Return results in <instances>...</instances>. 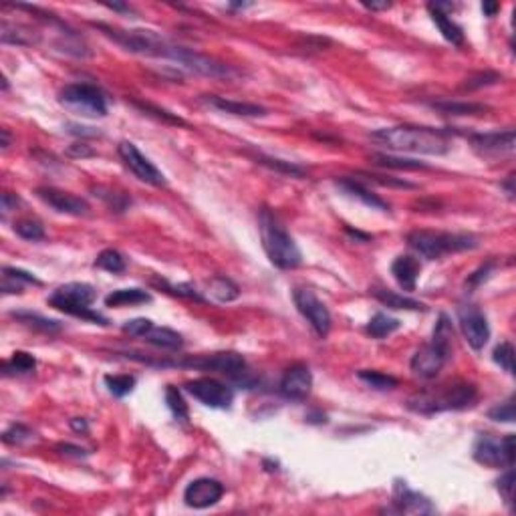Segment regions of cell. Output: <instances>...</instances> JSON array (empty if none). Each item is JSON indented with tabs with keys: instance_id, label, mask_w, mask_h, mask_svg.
<instances>
[{
	"instance_id": "9a60e30c",
	"label": "cell",
	"mask_w": 516,
	"mask_h": 516,
	"mask_svg": "<svg viewBox=\"0 0 516 516\" xmlns=\"http://www.w3.org/2000/svg\"><path fill=\"white\" fill-rule=\"evenodd\" d=\"M470 145L480 158H486V160L505 158L515 152V129L474 133V135H470Z\"/></svg>"
},
{
	"instance_id": "db71d44e",
	"label": "cell",
	"mask_w": 516,
	"mask_h": 516,
	"mask_svg": "<svg viewBox=\"0 0 516 516\" xmlns=\"http://www.w3.org/2000/svg\"><path fill=\"white\" fill-rule=\"evenodd\" d=\"M69 425L71 430L77 432V434H87V432H89V423H87V420H83V418H73Z\"/></svg>"
},
{
	"instance_id": "44dd1931",
	"label": "cell",
	"mask_w": 516,
	"mask_h": 516,
	"mask_svg": "<svg viewBox=\"0 0 516 516\" xmlns=\"http://www.w3.org/2000/svg\"><path fill=\"white\" fill-rule=\"evenodd\" d=\"M420 272H422V264L420 260L411 254H399L393 262H391V274L393 279L398 281V284L403 291H416V284L420 279Z\"/></svg>"
},
{
	"instance_id": "7dc6e473",
	"label": "cell",
	"mask_w": 516,
	"mask_h": 516,
	"mask_svg": "<svg viewBox=\"0 0 516 516\" xmlns=\"http://www.w3.org/2000/svg\"><path fill=\"white\" fill-rule=\"evenodd\" d=\"M95 196L105 200L107 204H109V208L115 212H123L129 204V200L125 198L123 194H118V192H105L103 188H95Z\"/></svg>"
},
{
	"instance_id": "5b68a950",
	"label": "cell",
	"mask_w": 516,
	"mask_h": 516,
	"mask_svg": "<svg viewBox=\"0 0 516 516\" xmlns=\"http://www.w3.org/2000/svg\"><path fill=\"white\" fill-rule=\"evenodd\" d=\"M454 345V327L448 315H440V321L434 329V337L428 345L420 347L411 357L410 367L413 376L422 379H434L442 367L448 363Z\"/></svg>"
},
{
	"instance_id": "6f0895ef",
	"label": "cell",
	"mask_w": 516,
	"mask_h": 516,
	"mask_svg": "<svg viewBox=\"0 0 516 516\" xmlns=\"http://www.w3.org/2000/svg\"><path fill=\"white\" fill-rule=\"evenodd\" d=\"M363 6L367 11H387L391 4L387 0H383V2H363Z\"/></svg>"
},
{
	"instance_id": "7c38bea8",
	"label": "cell",
	"mask_w": 516,
	"mask_h": 516,
	"mask_svg": "<svg viewBox=\"0 0 516 516\" xmlns=\"http://www.w3.org/2000/svg\"><path fill=\"white\" fill-rule=\"evenodd\" d=\"M184 389L190 396L202 401L204 406L214 408V410H228L234 401V391L232 387L226 386L222 381L214 379V377H198L188 381Z\"/></svg>"
},
{
	"instance_id": "f546056e",
	"label": "cell",
	"mask_w": 516,
	"mask_h": 516,
	"mask_svg": "<svg viewBox=\"0 0 516 516\" xmlns=\"http://www.w3.org/2000/svg\"><path fill=\"white\" fill-rule=\"evenodd\" d=\"M36 359L26 351L12 353L11 359H6L2 363V373L4 376H23V373H31L35 371Z\"/></svg>"
},
{
	"instance_id": "277c9868",
	"label": "cell",
	"mask_w": 516,
	"mask_h": 516,
	"mask_svg": "<svg viewBox=\"0 0 516 516\" xmlns=\"http://www.w3.org/2000/svg\"><path fill=\"white\" fill-rule=\"evenodd\" d=\"M476 398H478V391L474 383L454 381L448 386L423 389V391L413 393L408 399V410L422 413V416H432V413L450 410H466L476 401Z\"/></svg>"
},
{
	"instance_id": "ee69618b",
	"label": "cell",
	"mask_w": 516,
	"mask_h": 516,
	"mask_svg": "<svg viewBox=\"0 0 516 516\" xmlns=\"http://www.w3.org/2000/svg\"><path fill=\"white\" fill-rule=\"evenodd\" d=\"M133 105L141 109L143 113H148V115H152V118L160 119V121H165V123H172V125H186V121L182 118H177L174 113H170V111H165L162 107H155L152 103H141V101H133Z\"/></svg>"
},
{
	"instance_id": "681fc988",
	"label": "cell",
	"mask_w": 516,
	"mask_h": 516,
	"mask_svg": "<svg viewBox=\"0 0 516 516\" xmlns=\"http://www.w3.org/2000/svg\"><path fill=\"white\" fill-rule=\"evenodd\" d=\"M2 274H6V277H11V279H14V281H19V282H23V284H41V281L36 279L35 274H31V272H26V270L23 269H14V267H4L2 269Z\"/></svg>"
},
{
	"instance_id": "30bf717a",
	"label": "cell",
	"mask_w": 516,
	"mask_h": 516,
	"mask_svg": "<svg viewBox=\"0 0 516 516\" xmlns=\"http://www.w3.org/2000/svg\"><path fill=\"white\" fill-rule=\"evenodd\" d=\"M474 460L490 468H512L515 435L506 434L500 440L492 435H480L474 444Z\"/></svg>"
},
{
	"instance_id": "4dcf8cb0",
	"label": "cell",
	"mask_w": 516,
	"mask_h": 516,
	"mask_svg": "<svg viewBox=\"0 0 516 516\" xmlns=\"http://www.w3.org/2000/svg\"><path fill=\"white\" fill-rule=\"evenodd\" d=\"M399 327H401V321H399V319L389 317L387 313H376V315L371 317V321L367 323L365 331H367L371 337H376V339H383L387 335L396 333Z\"/></svg>"
},
{
	"instance_id": "e575fe53",
	"label": "cell",
	"mask_w": 516,
	"mask_h": 516,
	"mask_svg": "<svg viewBox=\"0 0 516 516\" xmlns=\"http://www.w3.org/2000/svg\"><path fill=\"white\" fill-rule=\"evenodd\" d=\"M165 403H167V408H170L172 416L176 418L177 422L188 423L190 420L188 406H186V401H184V398H182V393H180L177 387L174 386L165 387Z\"/></svg>"
},
{
	"instance_id": "f1b7e54d",
	"label": "cell",
	"mask_w": 516,
	"mask_h": 516,
	"mask_svg": "<svg viewBox=\"0 0 516 516\" xmlns=\"http://www.w3.org/2000/svg\"><path fill=\"white\" fill-rule=\"evenodd\" d=\"M434 109H440L448 115H480L488 111V105L484 103H472V101H434Z\"/></svg>"
},
{
	"instance_id": "d6a6232c",
	"label": "cell",
	"mask_w": 516,
	"mask_h": 516,
	"mask_svg": "<svg viewBox=\"0 0 516 516\" xmlns=\"http://www.w3.org/2000/svg\"><path fill=\"white\" fill-rule=\"evenodd\" d=\"M371 164L381 165V167H391V170H428V165L408 158H396L389 153H373Z\"/></svg>"
},
{
	"instance_id": "60d3db41",
	"label": "cell",
	"mask_w": 516,
	"mask_h": 516,
	"mask_svg": "<svg viewBox=\"0 0 516 516\" xmlns=\"http://www.w3.org/2000/svg\"><path fill=\"white\" fill-rule=\"evenodd\" d=\"M500 79H502V75L496 73V71H482V73H476V75H472V77H468V79L464 81L462 91H476V89H482V87L494 85V83H498Z\"/></svg>"
},
{
	"instance_id": "cb8c5ba5",
	"label": "cell",
	"mask_w": 516,
	"mask_h": 516,
	"mask_svg": "<svg viewBox=\"0 0 516 516\" xmlns=\"http://www.w3.org/2000/svg\"><path fill=\"white\" fill-rule=\"evenodd\" d=\"M0 38L6 45H21V47H31L38 41V36L31 29L21 26V24H12L9 21L0 23Z\"/></svg>"
},
{
	"instance_id": "f6af8a7d",
	"label": "cell",
	"mask_w": 516,
	"mask_h": 516,
	"mask_svg": "<svg viewBox=\"0 0 516 516\" xmlns=\"http://www.w3.org/2000/svg\"><path fill=\"white\" fill-rule=\"evenodd\" d=\"M488 418L494 420V422H515V398H508L506 401H502V403L494 406L492 410L488 411Z\"/></svg>"
},
{
	"instance_id": "11a10c76",
	"label": "cell",
	"mask_w": 516,
	"mask_h": 516,
	"mask_svg": "<svg viewBox=\"0 0 516 516\" xmlns=\"http://www.w3.org/2000/svg\"><path fill=\"white\" fill-rule=\"evenodd\" d=\"M16 206H19V198L12 196L11 192H4V194H2V210L11 212L12 208H16Z\"/></svg>"
},
{
	"instance_id": "b9f144b4",
	"label": "cell",
	"mask_w": 516,
	"mask_h": 516,
	"mask_svg": "<svg viewBox=\"0 0 516 516\" xmlns=\"http://www.w3.org/2000/svg\"><path fill=\"white\" fill-rule=\"evenodd\" d=\"M33 438H35V432L31 428H26L23 423H14L2 434V442L6 446H19V444H24V442L33 440Z\"/></svg>"
},
{
	"instance_id": "6da1fadb",
	"label": "cell",
	"mask_w": 516,
	"mask_h": 516,
	"mask_svg": "<svg viewBox=\"0 0 516 516\" xmlns=\"http://www.w3.org/2000/svg\"><path fill=\"white\" fill-rule=\"evenodd\" d=\"M371 140L381 143L393 152L423 153V155H444L450 152V140L446 131L420 125H396V128L377 129Z\"/></svg>"
},
{
	"instance_id": "836d02e7",
	"label": "cell",
	"mask_w": 516,
	"mask_h": 516,
	"mask_svg": "<svg viewBox=\"0 0 516 516\" xmlns=\"http://www.w3.org/2000/svg\"><path fill=\"white\" fill-rule=\"evenodd\" d=\"M95 267L118 274V272H123L128 264H125V258H123V254H121L119 250H115V248H105V250H101V252L97 254V258H95Z\"/></svg>"
},
{
	"instance_id": "7402d4cb",
	"label": "cell",
	"mask_w": 516,
	"mask_h": 516,
	"mask_svg": "<svg viewBox=\"0 0 516 516\" xmlns=\"http://www.w3.org/2000/svg\"><path fill=\"white\" fill-rule=\"evenodd\" d=\"M337 186L343 190V194H347V196H351V198H357L359 202H363L365 206L373 208V210H389V204H387L386 200L379 198V196L373 194L367 186H363V184L357 182V180H353V177H341V180H337Z\"/></svg>"
},
{
	"instance_id": "ffe728a7",
	"label": "cell",
	"mask_w": 516,
	"mask_h": 516,
	"mask_svg": "<svg viewBox=\"0 0 516 516\" xmlns=\"http://www.w3.org/2000/svg\"><path fill=\"white\" fill-rule=\"evenodd\" d=\"M202 101L216 111L238 115V118H262L267 115V107L257 105V103H247V101H234V99H226L220 95H204Z\"/></svg>"
},
{
	"instance_id": "f907efd6",
	"label": "cell",
	"mask_w": 516,
	"mask_h": 516,
	"mask_svg": "<svg viewBox=\"0 0 516 516\" xmlns=\"http://www.w3.org/2000/svg\"><path fill=\"white\" fill-rule=\"evenodd\" d=\"M67 155H69V158H75V160H79V158L85 160V158H93V155H97V152H95L91 145H87V143H83V141H77V143H73V145L67 148Z\"/></svg>"
},
{
	"instance_id": "d6986e66",
	"label": "cell",
	"mask_w": 516,
	"mask_h": 516,
	"mask_svg": "<svg viewBox=\"0 0 516 516\" xmlns=\"http://www.w3.org/2000/svg\"><path fill=\"white\" fill-rule=\"evenodd\" d=\"M36 196L43 200L45 204H48L53 210L61 212V214H69V216H87L89 214V204L87 200L79 198V196H73L69 192H63L59 188H45L36 190Z\"/></svg>"
},
{
	"instance_id": "94428289",
	"label": "cell",
	"mask_w": 516,
	"mask_h": 516,
	"mask_svg": "<svg viewBox=\"0 0 516 516\" xmlns=\"http://www.w3.org/2000/svg\"><path fill=\"white\" fill-rule=\"evenodd\" d=\"M0 135H2V143H0V145L6 150V148L11 145V133H9V129H0Z\"/></svg>"
},
{
	"instance_id": "9c48e42d",
	"label": "cell",
	"mask_w": 516,
	"mask_h": 516,
	"mask_svg": "<svg viewBox=\"0 0 516 516\" xmlns=\"http://www.w3.org/2000/svg\"><path fill=\"white\" fill-rule=\"evenodd\" d=\"M61 105L85 118H105L107 99L99 87L91 83H71L59 93Z\"/></svg>"
},
{
	"instance_id": "603a6c76",
	"label": "cell",
	"mask_w": 516,
	"mask_h": 516,
	"mask_svg": "<svg viewBox=\"0 0 516 516\" xmlns=\"http://www.w3.org/2000/svg\"><path fill=\"white\" fill-rule=\"evenodd\" d=\"M428 11L432 14V21L435 23V26L440 29V33L442 36L446 38L448 43H452V45H462L464 43V31H462V26L456 24L452 19H450V14L448 12H442L434 9L432 4H428Z\"/></svg>"
},
{
	"instance_id": "484cf974",
	"label": "cell",
	"mask_w": 516,
	"mask_h": 516,
	"mask_svg": "<svg viewBox=\"0 0 516 516\" xmlns=\"http://www.w3.org/2000/svg\"><path fill=\"white\" fill-rule=\"evenodd\" d=\"M152 303V294L145 293L143 289H119L105 296L107 306H131Z\"/></svg>"
},
{
	"instance_id": "6125c7cd",
	"label": "cell",
	"mask_w": 516,
	"mask_h": 516,
	"mask_svg": "<svg viewBox=\"0 0 516 516\" xmlns=\"http://www.w3.org/2000/svg\"><path fill=\"white\" fill-rule=\"evenodd\" d=\"M347 232H349V234H351L353 238H359V240H363V242H367V240H371V236H369V234H361L359 230H353V228H349V226H347Z\"/></svg>"
},
{
	"instance_id": "be15d7a7",
	"label": "cell",
	"mask_w": 516,
	"mask_h": 516,
	"mask_svg": "<svg viewBox=\"0 0 516 516\" xmlns=\"http://www.w3.org/2000/svg\"><path fill=\"white\" fill-rule=\"evenodd\" d=\"M264 466L269 472H274V470H279V462H270V460H264Z\"/></svg>"
},
{
	"instance_id": "5bb4252c",
	"label": "cell",
	"mask_w": 516,
	"mask_h": 516,
	"mask_svg": "<svg viewBox=\"0 0 516 516\" xmlns=\"http://www.w3.org/2000/svg\"><path fill=\"white\" fill-rule=\"evenodd\" d=\"M458 323L474 351H482L490 339V325L488 319L476 305L458 306Z\"/></svg>"
},
{
	"instance_id": "ab89813d",
	"label": "cell",
	"mask_w": 516,
	"mask_h": 516,
	"mask_svg": "<svg viewBox=\"0 0 516 516\" xmlns=\"http://www.w3.org/2000/svg\"><path fill=\"white\" fill-rule=\"evenodd\" d=\"M258 164L267 165L270 170L274 172H281V174H287V176L293 177H303L306 174V170L303 165H296L293 162H284V160H274V158H258Z\"/></svg>"
},
{
	"instance_id": "ac0fdd59",
	"label": "cell",
	"mask_w": 516,
	"mask_h": 516,
	"mask_svg": "<svg viewBox=\"0 0 516 516\" xmlns=\"http://www.w3.org/2000/svg\"><path fill=\"white\" fill-rule=\"evenodd\" d=\"M224 494L222 482L216 478H198V480L190 482L188 488L184 490V500L190 508H210L214 506Z\"/></svg>"
},
{
	"instance_id": "c3c4849f",
	"label": "cell",
	"mask_w": 516,
	"mask_h": 516,
	"mask_svg": "<svg viewBox=\"0 0 516 516\" xmlns=\"http://www.w3.org/2000/svg\"><path fill=\"white\" fill-rule=\"evenodd\" d=\"M153 327V321L145 317H138V319H131L128 323H123V333H128L131 337H143L150 329Z\"/></svg>"
},
{
	"instance_id": "74e56055",
	"label": "cell",
	"mask_w": 516,
	"mask_h": 516,
	"mask_svg": "<svg viewBox=\"0 0 516 516\" xmlns=\"http://www.w3.org/2000/svg\"><path fill=\"white\" fill-rule=\"evenodd\" d=\"M153 284L160 287L162 291L170 294H176V296H182V299H192V301H198V303H204L206 299L192 287V284H172L167 281H160V279H153Z\"/></svg>"
},
{
	"instance_id": "f5cc1de1",
	"label": "cell",
	"mask_w": 516,
	"mask_h": 516,
	"mask_svg": "<svg viewBox=\"0 0 516 516\" xmlns=\"http://www.w3.org/2000/svg\"><path fill=\"white\" fill-rule=\"evenodd\" d=\"M57 452L63 454V456H75V458H83L87 456V452L79 446H73V444H59L57 446Z\"/></svg>"
},
{
	"instance_id": "bcb514c9",
	"label": "cell",
	"mask_w": 516,
	"mask_h": 516,
	"mask_svg": "<svg viewBox=\"0 0 516 516\" xmlns=\"http://www.w3.org/2000/svg\"><path fill=\"white\" fill-rule=\"evenodd\" d=\"M496 488H498V492H500L506 505L512 506V498H515V470H506L505 474L500 476V480L496 482Z\"/></svg>"
},
{
	"instance_id": "7a4b0ae2",
	"label": "cell",
	"mask_w": 516,
	"mask_h": 516,
	"mask_svg": "<svg viewBox=\"0 0 516 516\" xmlns=\"http://www.w3.org/2000/svg\"><path fill=\"white\" fill-rule=\"evenodd\" d=\"M258 230H260L262 248L274 267L282 270H293L301 267L303 262L301 248L296 247L294 238L289 234V230L277 218L274 212H270L269 208H262L258 212Z\"/></svg>"
},
{
	"instance_id": "3957f363",
	"label": "cell",
	"mask_w": 516,
	"mask_h": 516,
	"mask_svg": "<svg viewBox=\"0 0 516 516\" xmlns=\"http://www.w3.org/2000/svg\"><path fill=\"white\" fill-rule=\"evenodd\" d=\"M162 367H186L196 371H218L230 377L236 386L250 389L254 386V376L248 369L247 359L236 351L204 353V355H186L182 359H162Z\"/></svg>"
},
{
	"instance_id": "816d5d0a",
	"label": "cell",
	"mask_w": 516,
	"mask_h": 516,
	"mask_svg": "<svg viewBox=\"0 0 516 516\" xmlns=\"http://www.w3.org/2000/svg\"><path fill=\"white\" fill-rule=\"evenodd\" d=\"M492 267H494L492 262H488L486 267H480L476 272H472L468 277V281H466V287H478L482 281H486L488 274H490V270H492Z\"/></svg>"
},
{
	"instance_id": "7bdbcfd3",
	"label": "cell",
	"mask_w": 516,
	"mask_h": 516,
	"mask_svg": "<svg viewBox=\"0 0 516 516\" xmlns=\"http://www.w3.org/2000/svg\"><path fill=\"white\" fill-rule=\"evenodd\" d=\"M492 359H494V363L500 365L506 373H515V347H512L508 341L500 343V345L494 349Z\"/></svg>"
},
{
	"instance_id": "8992f818",
	"label": "cell",
	"mask_w": 516,
	"mask_h": 516,
	"mask_svg": "<svg viewBox=\"0 0 516 516\" xmlns=\"http://www.w3.org/2000/svg\"><path fill=\"white\" fill-rule=\"evenodd\" d=\"M95 299H97V291L91 284L67 282L48 296V305L59 309L67 315L95 323V325H107V319L91 306L95 303Z\"/></svg>"
},
{
	"instance_id": "83f0119b",
	"label": "cell",
	"mask_w": 516,
	"mask_h": 516,
	"mask_svg": "<svg viewBox=\"0 0 516 516\" xmlns=\"http://www.w3.org/2000/svg\"><path fill=\"white\" fill-rule=\"evenodd\" d=\"M208 293H210L216 301H220V303H230V301L238 299L240 289H238V284H236L232 279L218 274V277H214V279H210V282H208Z\"/></svg>"
},
{
	"instance_id": "e0dca14e",
	"label": "cell",
	"mask_w": 516,
	"mask_h": 516,
	"mask_svg": "<svg viewBox=\"0 0 516 516\" xmlns=\"http://www.w3.org/2000/svg\"><path fill=\"white\" fill-rule=\"evenodd\" d=\"M281 396L291 401H305L313 389V373L306 363L291 365L281 379Z\"/></svg>"
},
{
	"instance_id": "d590c367",
	"label": "cell",
	"mask_w": 516,
	"mask_h": 516,
	"mask_svg": "<svg viewBox=\"0 0 516 516\" xmlns=\"http://www.w3.org/2000/svg\"><path fill=\"white\" fill-rule=\"evenodd\" d=\"M357 377L369 387L377 389V391H387V389L398 387V379L396 377L376 371V369H361V371H357Z\"/></svg>"
},
{
	"instance_id": "ba28073f",
	"label": "cell",
	"mask_w": 516,
	"mask_h": 516,
	"mask_svg": "<svg viewBox=\"0 0 516 516\" xmlns=\"http://www.w3.org/2000/svg\"><path fill=\"white\" fill-rule=\"evenodd\" d=\"M101 31L107 38H111L115 45L123 47L129 53L135 55H145V57H155V59H167L172 43H167L165 38L155 35L153 31H123L118 26H109L103 23H91Z\"/></svg>"
},
{
	"instance_id": "4fadbf2b",
	"label": "cell",
	"mask_w": 516,
	"mask_h": 516,
	"mask_svg": "<svg viewBox=\"0 0 516 516\" xmlns=\"http://www.w3.org/2000/svg\"><path fill=\"white\" fill-rule=\"evenodd\" d=\"M118 153L119 158L123 160L125 167H128L129 172L138 177V180L150 184V186H155V188H162V186L167 184L164 174H162V172L153 165V162H150L131 141H121L118 145Z\"/></svg>"
},
{
	"instance_id": "2e32d148",
	"label": "cell",
	"mask_w": 516,
	"mask_h": 516,
	"mask_svg": "<svg viewBox=\"0 0 516 516\" xmlns=\"http://www.w3.org/2000/svg\"><path fill=\"white\" fill-rule=\"evenodd\" d=\"M393 512H403V515H432L435 512V506L428 496H423L418 490H411L408 482L396 480L393 484Z\"/></svg>"
},
{
	"instance_id": "52a82bcc",
	"label": "cell",
	"mask_w": 516,
	"mask_h": 516,
	"mask_svg": "<svg viewBox=\"0 0 516 516\" xmlns=\"http://www.w3.org/2000/svg\"><path fill=\"white\" fill-rule=\"evenodd\" d=\"M408 244L420 257L435 260L460 250H472L478 247L474 234H452V232H432V230H413L408 234Z\"/></svg>"
},
{
	"instance_id": "91938a15",
	"label": "cell",
	"mask_w": 516,
	"mask_h": 516,
	"mask_svg": "<svg viewBox=\"0 0 516 516\" xmlns=\"http://www.w3.org/2000/svg\"><path fill=\"white\" fill-rule=\"evenodd\" d=\"M512 182H515V176H508V177H506L505 184H502V188L506 190L508 198H515V188H512Z\"/></svg>"
},
{
	"instance_id": "680465c9",
	"label": "cell",
	"mask_w": 516,
	"mask_h": 516,
	"mask_svg": "<svg viewBox=\"0 0 516 516\" xmlns=\"http://www.w3.org/2000/svg\"><path fill=\"white\" fill-rule=\"evenodd\" d=\"M482 11H484L486 16H494L496 11H498V4H496V2H484V4H482Z\"/></svg>"
},
{
	"instance_id": "9f6ffc18",
	"label": "cell",
	"mask_w": 516,
	"mask_h": 516,
	"mask_svg": "<svg viewBox=\"0 0 516 516\" xmlns=\"http://www.w3.org/2000/svg\"><path fill=\"white\" fill-rule=\"evenodd\" d=\"M305 420L309 423H327V416L321 411H313V413H306Z\"/></svg>"
},
{
	"instance_id": "8fae6325",
	"label": "cell",
	"mask_w": 516,
	"mask_h": 516,
	"mask_svg": "<svg viewBox=\"0 0 516 516\" xmlns=\"http://www.w3.org/2000/svg\"><path fill=\"white\" fill-rule=\"evenodd\" d=\"M293 301L296 311L309 321V325L313 327V331L317 333L319 337L321 339L327 337L329 331H331V313L317 294L313 293L311 289L299 287V289H294Z\"/></svg>"
},
{
	"instance_id": "d4e9b609",
	"label": "cell",
	"mask_w": 516,
	"mask_h": 516,
	"mask_svg": "<svg viewBox=\"0 0 516 516\" xmlns=\"http://www.w3.org/2000/svg\"><path fill=\"white\" fill-rule=\"evenodd\" d=\"M143 339L148 341V343H152V345H155V347L170 349V351H177V349L184 347L182 335L167 327H155V325H153V327L143 335Z\"/></svg>"
},
{
	"instance_id": "8d00e7d4",
	"label": "cell",
	"mask_w": 516,
	"mask_h": 516,
	"mask_svg": "<svg viewBox=\"0 0 516 516\" xmlns=\"http://www.w3.org/2000/svg\"><path fill=\"white\" fill-rule=\"evenodd\" d=\"M105 386L111 396L115 398H125L133 391V387L138 383V379L133 376H105Z\"/></svg>"
},
{
	"instance_id": "1f68e13d",
	"label": "cell",
	"mask_w": 516,
	"mask_h": 516,
	"mask_svg": "<svg viewBox=\"0 0 516 516\" xmlns=\"http://www.w3.org/2000/svg\"><path fill=\"white\" fill-rule=\"evenodd\" d=\"M12 317L16 321L24 323L26 327H33L36 331H43V333H57L61 331V323L59 321H53V319L43 317L38 313H31V311H14Z\"/></svg>"
},
{
	"instance_id": "f35d334b",
	"label": "cell",
	"mask_w": 516,
	"mask_h": 516,
	"mask_svg": "<svg viewBox=\"0 0 516 516\" xmlns=\"http://www.w3.org/2000/svg\"><path fill=\"white\" fill-rule=\"evenodd\" d=\"M14 232L21 238H24V240H31V242H36V240L45 238L43 224L38 222V220H33V218H24V220L14 222Z\"/></svg>"
},
{
	"instance_id": "4316f807",
	"label": "cell",
	"mask_w": 516,
	"mask_h": 516,
	"mask_svg": "<svg viewBox=\"0 0 516 516\" xmlns=\"http://www.w3.org/2000/svg\"><path fill=\"white\" fill-rule=\"evenodd\" d=\"M371 293H373L377 301H381L389 309H406V311H423L425 309V305L420 303V301L393 293V291H387V289H373Z\"/></svg>"
}]
</instances>
